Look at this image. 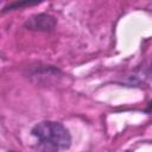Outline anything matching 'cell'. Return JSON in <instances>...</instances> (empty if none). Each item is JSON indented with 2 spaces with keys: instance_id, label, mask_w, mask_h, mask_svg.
<instances>
[{
  "instance_id": "obj_3",
  "label": "cell",
  "mask_w": 152,
  "mask_h": 152,
  "mask_svg": "<svg viewBox=\"0 0 152 152\" xmlns=\"http://www.w3.org/2000/svg\"><path fill=\"white\" fill-rule=\"evenodd\" d=\"M39 2L38 1H14V2H11V4H7L1 13H6L8 11H13V10H18V8H23V7H26V6H33V5H38Z\"/></svg>"
},
{
  "instance_id": "obj_4",
  "label": "cell",
  "mask_w": 152,
  "mask_h": 152,
  "mask_svg": "<svg viewBox=\"0 0 152 152\" xmlns=\"http://www.w3.org/2000/svg\"><path fill=\"white\" fill-rule=\"evenodd\" d=\"M145 112H146V113H151V112H152V100L147 103V106H146V108H145Z\"/></svg>"
},
{
  "instance_id": "obj_2",
  "label": "cell",
  "mask_w": 152,
  "mask_h": 152,
  "mask_svg": "<svg viewBox=\"0 0 152 152\" xmlns=\"http://www.w3.org/2000/svg\"><path fill=\"white\" fill-rule=\"evenodd\" d=\"M57 25V20L55 17L48 13H38L32 17H30L24 26L27 30L31 31H38V32H50L53 31Z\"/></svg>"
},
{
  "instance_id": "obj_1",
  "label": "cell",
  "mask_w": 152,
  "mask_h": 152,
  "mask_svg": "<svg viewBox=\"0 0 152 152\" xmlns=\"http://www.w3.org/2000/svg\"><path fill=\"white\" fill-rule=\"evenodd\" d=\"M31 135L43 152H62L71 146L69 129L58 121L45 120L36 124L31 128Z\"/></svg>"
},
{
  "instance_id": "obj_5",
  "label": "cell",
  "mask_w": 152,
  "mask_h": 152,
  "mask_svg": "<svg viewBox=\"0 0 152 152\" xmlns=\"http://www.w3.org/2000/svg\"><path fill=\"white\" fill-rule=\"evenodd\" d=\"M8 152H13V151H8Z\"/></svg>"
}]
</instances>
